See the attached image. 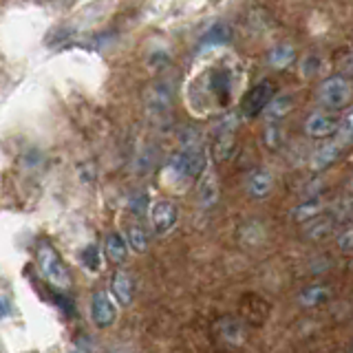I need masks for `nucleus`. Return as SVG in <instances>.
<instances>
[{
	"instance_id": "f257e3e1",
	"label": "nucleus",
	"mask_w": 353,
	"mask_h": 353,
	"mask_svg": "<svg viewBox=\"0 0 353 353\" xmlns=\"http://www.w3.org/2000/svg\"><path fill=\"white\" fill-rule=\"evenodd\" d=\"M208 168V154L199 143H185L168 163V172L174 181H188L201 176Z\"/></svg>"
},
{
	"instance_id": "f03ea898",
	"label": "nucleus",
	"mask_w": 353,
	"mask_h": 353,
	"mask_svg": "<svg viewBox=\"0 0 353 353\" xmlns=\"http://www.w3.org/2000/svg\"><path fill=\"white\" fill-rule=\"evenodd\" d=\"M36 261H38V268L44 276V281L53 287H58V290H69L73 283L71 272L51 243H47V241L40 243L36 250Z\"/></svg>"
},
{
	"instance_id": "7ed1b4c3",
	"label": "nucleus",
	"mask_w": 353,
	"mask_h": 353,
	"mask_svg": "<svg viewBox=\"0 0 353 353\" xmlns=\"http://www.w3.org/2000/svg\"><path fill=\"white\" fill-rule=\"evenodd\" d=\"M318 102L329 110H340L349 106L353 99V82L349 80V75L338 73V75H329L327 80L320 82L318 86Z\"/></svg>"
},
{
	"instance_id": "20e7f679",
	"label": "nucleus",
	"mask_w": 353,
	"mask_h": 353,
	"mask_svg": "<svg viewBox=\"0 0 353 353\" xmlns=\"http://www.w3.org/2000/svg\"><path fill=\"white\" fill-rule=\"evenodd\" d=\"M272 97H274V82L272 80H263L259 84H254L250 91L243 95V99H241V113H243V117H248V119L259 117Z\"/></svg>"
},
{
	"instance_id": "39448f33",
	"label": "nucleus",
	"mask_w": 353,
	"mask_h": 353,
	"mask_svg": "<svg viewBox=\"0 0 353 353\" xmlns=\"http://www.w3.org/2000/svg\"><path fill=\"white\" fill-rule=\"evenodd\" d=\"M340 117L336 115V110H314L312 115L305 119V132L312 139H329L338 132Z\"/></svg>"
},
{
	"instance_id": "423d86ee",
	"label": "nucleus",
	"mask_w": 353,
	"mask_h": 353,
	"mask_svg": "<svg viewBox=\"0 0 353 353\" xmlns=\"http://www.w3.org/2000/svg\"><path fill=\"white\" fill-rule=\"evenodd\" d=\"M234 132H236V115H230L219 124L216 137L212 143V154L216 161H225L234 152Z\"/></svg>"
},
{
	"instance_id": "0eeeda50",
	"label": "nucleus",
	"mask_w": 353,
	"mask_h": 353,
	"mask_svg": "<svg viewBox=\"0 0 353 353\" xmlns=\"http://www.w3.org/2000/svg\"><path fill=\"white\" fill-rule=\"evenodd\" d=\"M179 221V208L174 201H159L150 210V225L154 234H168Z\"/></svg>"
},
{
	"instance_id": "6e6552de",
	"label": "nucleus",
	"mask_w": 353,
	"mask_h": 353,
	"mask_svg": "<svg viewBox=\"0 0 353 353\" xmlns=\"http://www.w3.org/2000/svg\"><path fill=\"white\" fill-rule=\"evenodd\" d=\"M205 84H208V91L214 95V99L225 106L230 102V95H232V73L228 69H212L205 77Z\"/></svg>"
},
{
	"instance_id": "1a4fd4ad",
	"label": "nucleus",
	"mask_w": 353,
	"mask_h": 353,
	"mask_svg": "<svg viewBox=\"0 0 353 353\" xmlns=\"http://www.w3.org/2000/svg\"><path fill=\"white\" fill-rule=\"evenodd\" d=\"M91 318H93V323L99 329L110 327L115 323V305L104 292L93 294V298H91Z\"/></svg>"
},
{
	"instance_id": "9d476101",
	"label": "nucleus",
	"mask_w": 353,
	"mask_h": 353,
	"mask_svg": "<svg viewBox=\"0 0 353 353\" xmlns=\"http://www.w3.org/2000/svg\"><path fill=\"white\" fill-rule=\"evenodd\" d=\"M345 146L347 143L338 139V141H331V143H325V146H320L314 154H312V170L314 172H323L327 170L329 165H334L340 157L342 152H345Z\"/></svg>"
},
{
	"instance_id": "9b49d317",
	"label": "nucleus",
	"mask_w": 353,
	"mask_h": 353,
	"mask_svg": "<svg viewBox=\"0 0 353 353\" xmlns=\"http://www.w3.org/2000/svg\"><path fill=\"white\" fill-rule=\"evenodd\" d=\"M110 292H113L121 307H128L132 303V294H135V281H132V276L124 270H117L113 274V281H110Z\"/></svg>"
},
{
	"instance_id": "f8f14e48",
	"label": "nucleus",
	"mask_w": 353,
	"mask_h": 353,
	"mask_svg": "<svg viewBox=\"0 0 353 353\" xmlns=\"http://www.w3.org/2000/svg\"><path fill=\"white\" fill-rule=\"evenodd\" d=\"M340 228V223L334 219V214H327V216H314L307 221V228H305V236L309 241H323L327 236H331L334 232Z\"/></svg>"
},
{
	"instance_id": "ddd939ff",
	"label": "nucleus",
	"mask_w": 353,
	"mask_h": 353,
	"mask_svg": "<svg viewBox=\"0 0 353 353\" xmlns=\"http://www.w3.org/2000/svg\"><path fill=\"white\" fill-rule=\"evenodd\" d=\"M272 188H274V176H272L270 170L256 168V170H252L248 174V194L252 199H265V196H270Z\"/></svg>"
},
{
	"instance_id": "4468645a",
	"label": "nucleus",
	"mask_w": 353,
	"mask_h": 353,
	"mask_svg": "<svg viewBox=\"0 0 353 353\" xmlns=\"http://www.w3.org/2000/svg\"><path fill=\"white\" fill-rule=\"evenodd\" d=\"M323 210H325V199L320 194H312L307 201H303L301 205H296L292 210V219L296 221V223H307L309 219L318 216Z\"/></svg>"
},
{
	"instance_id": "2eb2a0df",
	"label": "nucleus",
	"mask_w": 353,
	"mask_h": 353,
	"mask_svg": "<svg viewBox=\"0 0 353 353\" xmlns=\"http://www.w3.org/2000/svg\"><path fill=\"white\" fill-rule=\"evenodd\" d=\"M292 108H294V95L290 93H285V95H274L268 106H265L263 110V115L268 117L270 121H279L283 119L285 115H290L292 113Z\"/></svg>"
},
{
	"instance_id": "dca6fc26",
	"label": "nucleus",
	"mask_w": 353,
	"mask_h": 353,
	"mask_svg": "<svg viewBox=\"0 0 353 353\" xmlns=\"http://www.w3.org/2000/svg\"><path fill=\"white\" fill-rule=\"evenodd\" d=\"M232 40V29L228 22L219 20L214 22L212 27H210L203 38H201V47H221V44H228Z\"/></svg>"
},
{
	"instance_id": "f3484780",
	"label": "nucleus",
	"mask_w": 353,
	"mask_h": 353,
	"mask_svg": "<svg viewBox=\"0 0 353 353\" xmlns=\"http://www.w3.org/2000/svg\"><path fill=\"white\" fill-rule=\"evenodd\" d=\"M104 250H106V256L110 263H124L126 256H128V243L126 239L113 232V234L106 236V243H104Z\"/></svg>"
},
{
	"instance_id": "a211bd4d",
	"label": "nucleus",
	"mask_w": 353,
	"mask_h": 353,
	"mask_svg": "<svg viewBox=\"0 0 353 353\" xmlns=\"http://www.w3.org/2000/svg\"><path fill=\"white\" fill-rule=\"evenodd\" d=\"M329 287L325 285H312V287H307V290H303L301 294H298V303H301L303 307H318V305H325L329 301Z\"/></svg>"
},
{
	"instance_id": "6ab92c4d",
	"label": "nucleus",
	"mask_w": 353,
	"mask_h": 353,
	"mask_svg": "<svg viewBox=\"0 0 353 353\" xmlns=\"http://www.w3.org/2000/svg\"><path fill=\"white\" fill-rule=\"evenodd\" d=\"M203 179L201 183H199V201H201V205L210 208L219 196V185H216V176L214 172H208V168L203 170Z\"/></svg>"
},
{
	"instance_id": "aec40b11",
	"label": "nucleus",
	"mask_w": 353,
	"mask_h": 353,
	"mask_svg": "<svg viewBox=\"0 0 353 353\" xmlns=\"http://www.w3.org/2000/svg\"><path fill=\"white\" fill-rule=\"evenodd\" d=\"M270 64L276 66V69H285L296 60V51L292 44H276V47L270 51Z\"/></svg>"
},
{
	"instance_id": "412c9836",
	"label": "nucleus",
	"mask_w": 353,
	"mask_h": 353,
	"mask_svg": "<svg viewBox=\"0 0 353 353\" xmlns=\"http://www.w3.org/2000/svg\"><path fill=\"white\" fill-rule=\"evenodd\" d=\"M219 336L223 338L225 342H230V345H239V342L243 340V327L236 323L234 318H223L219 320Z\"/></svg>"
},
{
	"instance_id": "4be33fe9",
	"label": "nucleus",
	"mask_w": 353,
	"mask_h": 353,
	"mask_svg": "<svg viewBox=\"0 0 353 353\" xmlns=\"http://www.w3.org/2000/svg\"><path fill=\"white\" fill-rule=\"evenodd\" d=\"M172 91H168L165 84H154L152 86V99L148 102V108H152V113H163L170 106Z\"/></svg>"
},
{
	"instance_id": "5701e85b",
	"label": "nucleus",
	"mask_w": 353,
	"mask_h": 353,
	"mask_svg": "<svg viewBox=\"0 0 353 353\" xmlns=\"http://www.w3.org/2000/svg\"><path fill=\"white\" fill-rule=\"evenodd\" d=\"M126 243H128V250H135V252H146L148 248V234L146 230L141 225H130L126 230Z\"/></svg>"
},
{
	"instance_id": "b1692460",
	"label": "nucleus",
	"mask_w": 353,
	"mask_h": 353,
	"mask_svg": "<svg viewBox=\"0 0 353 353\" xmlns=\"http://www.w3.org/2000/svg\"><path fill=\"white\" fill-rule=\"evenodd\" d=\"M80 259L88 272H99V268H102V254H99L97 245H86L80 254Z\"/></svg>"
},
{
	"instance_id": "393cba45",
	"label": "nucleus",
	"mask_w": 353,
	"mask_h": 353,
	"mask_svg": "<svg viewBox=\"0 0 353 353\" xmlns=\"http://www.w3.org/2000/svg\"><path fill=\"white\" fill-rule=\"evenodd\" d=\"M148 194L146 192H139V194H132L130 196V201H128V212L132 216H141L143 212H148Z\"/></svg>"
},
{
	"instance_id": "a878e982",
	"label": "nucleus",
	"mask_w": 353,
	"mask_h": 353,
	"mask_svg": "<svg viewBox=\"0 0 353 353\" xmlns=\"http://www.w3.org/2000/svg\"><path fill=\"white\" fill-rule=\"evenodd\" d=\"M320 64H323V60H320L318 53H307L301 62V71L305 77H312V75L320 73Z\"/></svg>"
},
{
	"instance_id": "bb28decb",
	"label": "nucleus",
	"mask_w": 353,
	"mask_h": 353,
	"mask_svg": "<svg viewBox=\"0 0 353 353\" xmlns=\"http://www.w3.org/2000/svg\"><path fill=\"white\" fill-rule=\"evenodd\" d=\"M336 135H338V139H342L345 143H351L353 141V110L340 119V126H338Z\"/></svg>"
},
{
	"instance_id": "cd10ccee",
	"label": "nucleus",
	"mask_w": 353,
	"mask_h": 353,
	"mask_svg": "<svg viewBox=\"0 0 353 353\" xmlns=\"http://www.w3.org/2000/svg\"><path fill=\"white\" fill-rule=\"evenodd\" d=\"M336 241H338V248L342 252H353V223L338 230L336 232Z\"/></svg>"
},
{
	"instance_id": "c85d7f7f",
	"label": "nucleus",
	"mask_w": 353,
	"mask_h": 353,
	"mask_svg": "<svg viewBox=\"0 0 353 353\" xmlns=\"http://www.w3.org/2000/svg\"><path fill=\"white\" fill-rule=\"evenodd\" d=\"M281 139H283V130L279 128V124H272L265 128V141H268L270 148H279L281 146Z\"/></svg>"
},
{
	"instance_id": "c756f323",
	"label": "nucleus",
	"mask_w": 353,
	"mask_h": 353,
	"mask_svg": "<svg viewBox=\"0 0 353 353\" xmlns=\"http://www.w3.org/2000/svg\"><path fill=\"white\" fill-rule=\"evenodd\" d=\"M340 69H342V73H345V75H353V49L345 55V58H342Z\"/></svg>"
},
{
	"instance_id": "7c9ffc66",
	"label": "nucleus",
	"mask_w": 353,
	"mask_h": 353,
	"mask_svg": "<svg viewBox=\"0 0 353 353\" xmlns=\"http://www.w3.org/2000/svg\"><path fill=\"white\" fill-rule=\"evenodd\" d=\"M9 312V305H7V301L5 298H0V318H3L5 314Z\"/></svg>"
}]
</instances>
